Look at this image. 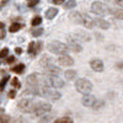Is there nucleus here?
<instances>
[{
    "label": "nucleus",
    "mask_w": 123,
    "mask_h": 123,
    "mask_svg": "<svg viewBox=\"0 0 123 123\" xmlns=\"http://www.w3.org/2000/svg\"><path fill=\"white\" fill-rule=\"evenodd\" d=\"M11 84H12V86H14L15 89H20V87H21V84H20V81H18L17 78H14V79L11 80Z\"/></svg>",
    "instance_id": "nucleus-31"
},
{
    "label": "nucleus",
    "mask_w": 123,
    "mask_h": 123,
    "mask_svg": "<svg viewBox=\"0 0 123 123\" xmlns=\"http://www.w3.org/2000/svg\"><path fill=\"white\" fill-rule=\"evenodd\" d=\"M104 105H105V102H104V101H101V100H96V101H95V104H94V106H92V108H94V110H100Z\"/></svg>",
    "instance_id": "nucleus-28"
},
{
    "label": "nucleus",
    "mask_w": 123,
    "mask_h": 123,
    "mask_svg": "<svg viewBox=\"0 0 123 123\" xmlns=\"http://www.w3.org/2000/svg\"><path fill=\"white\" fill-rule=\"evenodd\" d=\"M15 96H16V90H11V91L9 92V97L10 98H14Z\"/></svg>",
    "instance_id": "nucleus-37"
},
{
    "label": "nucleus",
    "mask_w": 123,
    "mask_h": 123,
    "mask_svg": "<svg viewBox=\"0 0 123 123\" xmlns=\"http://www.w3.org/2000/svg\"><path fill=\"white\" fill-rule=\"evenodd\" d=\"M69 20L73 21V22H75V24L83 25L84 24V15L80 14L79 11H71L69 14Z\"/></svg>",
    "instance_id": "nucleus-10"
},
{
    "label": "nucleus",
    "mask_w": 123,
    "mask_h": 123,
    "mask_svg": "<svg viewBox=\"0 0 123 123\" xmlns=\"http://www.w3.org/2000/svg\"><path fill=\"white\" fill-rule=\"evenodd\" d=\"M76 75H78V73L74 69H68V70L64 71V76H65L67 80H74L76 78Z\"/></svg>",
    "instance_id": "nucleus-19"
},
{
    "label": "nucleus",
    "mask_w": 123,
    "mask_h": 123,
    "mask_svg": "<svg viewBox=\"0 0 123 123\" xmlns=\"http://www.w3.org/2000/svg\"><path fill=\"white\" fill-rule=\"evenodd\" d=\"M44 15H46V18L52 20V18H54V17L58 15V9H55V7H49V9L46 10Z\"/></svg>",
    "instance_id": "nucleus-17"
},
{
    "label": "nucleus",
    "mask_w": 123,
    "mask_h": 123,
    "mask_svg": "<svg viewBox=\"0 0 123 123\" xmlns=\"http://www.w3.org/2000/svg\"><path fill=\"white\" fill-rule=\"evenodd\" d=\"M52 119H53V117H52V116H47V117H46V115H44V117H43L42 119H41L38 123H49Z\"/></svg>",
    "instance_id": "nucleus-33"
},
{
    "label": "nucleus",
    "mask_w": 123,
    "mask_h": 123,
    "mask_svg": "<svg viewBox=\"0 0 123 123\" xmlns=\"http://www.w3.org/2000/svg\"><path fill=\"white\" fill-rule=\"evenodd\" d=\"M32 36L33 37H41L43 35V28H41V27H37V28H35V30H32Z\"/></svg>",
    "instance_id": "nucleus-25"
},
{
    "label": "nucleus",
    "mask_w": 123,
    "mask_h": 123,
    "mask_svg": "<svg viewBox=\"0 0 123 123\" xmlns=\"http://www.w3.org/2000/svg\"><path fill=\"white\" fill-rule=\"evenodd\" d=\"M35 104L36 102L32 101V100H30V98H22V100L18 101L17 107H18L20 111H22V112H32V110L35 107Z\"/></svg>",
    "instance_id": "nucleus-8"
},
{
    "label": "nucleus",
    "mask_w": 123,
    "mask_h": 123,
    "mask_svg": "<svg viewBox=\"0 0 123 123\" xmlns=\"http://www.w3.org/2000/svg\"><path fill=\"white\" fill-rule=\"evenodd\" d=\"M21 27H22V25H21V24H18V22H14V24H11V26H10L9 31H10L11 33H15V32H17V31L21 30Z\"/></svg>",
    "instance_id": "nucleus-22"
},
{
    "label": "nucleus",
    "mask_w": 123,
    "mask_h": 123,
    "mask_svg": "<svg viewBox=\"0 0 123 123\" xmlns=\"http://www.w3.org/2000/svg\"><path fill=\"white\" fill-rule=\"evenodd\" d=\"M94 24H95L96 27H98V28H101V30H107V28L110 27V22L106 21L105 18L100 17V16L96 17V18H94Z\"/></svg>",
    "instance_id": "nucleus-15"
},
{
    "label": "nucleus",
    "mask_w": 123,
    "mask_h": 123,
    "mask_svg": "<svg viewBox=\"0 0 123 123\" xmlns=\"http://www.w3.org/2000/svg\"><path fill=\"white\" fill-rule=\"evenodd\" d=\"M37 4H38V1L36 0V1H31V3L28 4V6H30V7H32V6H35V5H37Z\"/></svg>",
    "instance_id": "nucleus-40"
},
{
    "label": "nucleus",
    "mask_w": 123,
    "mask_h": 123,
    "mask_svg": "<svg viewBox=\"0 0 123 123\" xmlns=\"http://www.w3.org/2000/svg\"><path fill=\"white\" fill-rule=\"evenodd\" d=\"M6 63L7 64H11V63H14V62H15V57L14 55H10V57H6Z\"/></svg>",
    "instance_id": "nucleus-35"
},
{
    "label": "nucleus",
    "mask_w": 123,
    "mask_h": 123,
    "mask_svg": "<svg viewBox=\"0 0 123 123\" xmlns=\"http://www.w3.org/2000/svg\"><path fill=\"white\" fill-rule=\"evenodd\" d=\"M53 123H73V119L69 117H60V118H57Z\"/></svg>",
    "instance_id": "nucleus-24"
},
{
    "label": "nucleus",
    "mask_w": 123,
    "mask_h": 123,
    "mask_svg": "<svg viewBox=\"0 0 123 123\" xmlns=\"http://www.w3.org/2000/svg\"><path fill=\"white\" fill-rule=\"evenodd\" d=\"M15 53H16V54H21V53H22V49L20 48V47L15 48Z\"/></svg>",
    "instance_id": "nucleus-39"
},
{
    "label": "nucleus",
    "mask_w": 123,
    "mask_h": 123,
    "mask_svg": "<svg viewBox=\"0 0 123 123\" xmlns=\"http://www.w3.org/2000/svg\"><path fill=\"white\" fill-rule=\"evenodd\" d=\"M41 22H42V17H41V16H35L32 18V21H31V25H32V26H39Z\"/></svg>",
    "instance_id": "nucleus-26"
},
{
    "label": "nucleus",
    "mask_w": 123,
    "mask_h": 123,
    "mask_svg": "<svg viewBox=\"0 0 123 123\" xmlns=\"http://www.w3.org/2000/svg\"><path fill=\"white\" fill-rule=\"evenodd\" d=\"M41 50H42V42H39V41H38V42L35 44V52H33L32 55H37Z\"/></svg>",
    "instance_id": "nucleus-27"
},
{
    "label": "nucleus",
    "mask_w": 123,
    "mask_h": 123,
    "mask_svg": "<svg viewBox=\"0 0 123 123\" xmlns=\"http://www.w3.org/2000/svg\"><path fill=\"white\" fill-rule=\"evenodd\" d=\"M15 123H26V122H24V121H22L21 118H18V119H17V121H16Z\"/></svg>",
    "instance_id": "nucleus-41"
},
{
    "label": "nucleus",
    "mask_w": 123,
    "mask_h": 123,
    "mask_svg": "<svg viewBox=\"0 0 123 123\" xmlns=\"http://www.w3.org/2000/svg\"><path fill=\"white\" fill-rule=\"evenodd\" d=\"M50 110H52V105L48 102H36L31 113H33L35 116H44L50 112Z\"/></svg>",
    "instance_id": "nucleus-4"
},
{
    "label": "nucleus",
    "mask_w": 123,
    "mask_h": 123,
    "mask_svg": "<svg viewBox=\"0 0 123 123\" xmlns=\"http://www.w3.org/2000/svg\"><path fill=\"white\" fill-rule=\"evenodd\" d=\"M91 11L94 12L95 15L102 17V16H105L108 12V7L104 3H101V1H95V3H92V5H91Z\"/></svg>",
    "instance_id": "nucleus-6"
},
{
    "label": "nucleus",
    "mask_w": 123,
    "mask_h": 123,
    "mask_svg": "<svg viewBox=\"0 0 123 123\" xmlns=\"http://www.w3.org/2000/svg\"><path fill=\"white\" fill-rule=\"evenodd\" d=\"M9 80H10L9 76H5V78L1 79V81H0V90H4V87H5V85L7 84V81H9Z\"/></svg>",
    "instance_id": "nucleus-29"
},
{
    "label": "nucleus",
    "mask_w": 123,
    "mask_h": 123,
    "mask_svg": "<svg viewBox=\"0 0 123 123\" xmlns=\"http://www.w3.org/2000/svg\"><path fill=\"white\" fill-rule=\"evenodd\" d=\"M67 46L70 50H73V52L75 53H80L81 50H83V47H81V44L79 43V41L74 37V35H68L67 36Z\"/></svg>",
    "instance_id": "nucleus-7"
},
{
    "label": "nucleus",
    "mask_w": 123,
    "mask_h": 123,
    "mask_svg": "<svg viewBox=\"0 0 123 123\" xmlns=\"http://www.w3.org/2000/svg\"><path fill=\"white\" fill-rule=\"evenodd\" d=\"M90 67H91L92 70L97 71V73H101V71L104 70V63H102V60L98 59V58L91 59V62H90Z\"/></svg>",
    "instance_id": "nucleus-11"
},
{
    "label": "nucleus",
    "mask_w": 123,
    "mask_h": 123,
    "mask_svg": "<svg viewBox=\"0 0 123 123\" xmlns=\"http://www.w3.org/2000/svg\"><path fill=\"white\" fill-rule=\"evenodd\" d=\"M108 12L117 20H123V9H108Z\"/></svg>",
    "instance_id": "nucleus-16"
},
{
    "label": "nucleus",
    "mask_w": 123,
    "mask_h": 123,
    "mask_svg": "<svg viewBox=\"0 0 123 123\" xmlns=\"http://www.w3.org/2000/svg\"><path fill=\"white\" fill-rule=\"evenodd\" d=\"M115 3H116L121 9H123V0H115Z\"/></svg>",
    "instance_id": "nucleus-38"
},
{
    "label": "nucleus",
    "mask_w": 123,
    "mask_h": 123,
    "mask_svg": "<svg viewBox=\"0 0 123 123\" xmlns=\"http://www.w3.org/2000/svg\"><path fill=\"white\" fill-rule=\"evenodd\" d=\"M117 67H118V68H123V63H118Z\"/></svg>",
    "instance_id": "nucleus-43"
},
{
    "label": "nucleus",
    "mask_w": 123,
    "mask_h": 123,
    "mask_svg": "<svg viewBox=\"0 0 123 123\" xmlns=\"http://www.w3.org/2000/svg\"><path fill=\"white\" fill-rule=\"evenodd\" d=\"M105 1H107V3H115V0H105Z\"/></svg>",
    "instance_id": "nucleus-44"
},
{
    "label": "nucleus",
    "mask_w": 123,
    "mask_h": 123,
    "mask_svg": "<svg viewBox=\"0 0 123 123\" xmlns=\"http://www.w3.org/2000/svg\"><path fill=\"white\" fill-rule=\"evenodd\" d=\"M0 123H10V117L7 115H1L0 116Z\"/></svg>",
    "instance_id": "nucleus-32"
},
{
    "label": "nucleus",
    "mask_w": 123,
    "mask_h": 123,
    "mask_svg": "<svg viewBox=\"0 0 123 123\" xmlns=\"http://www.w3.org/2000/svg\"><path fill=\"white\" fill-rule=\"evenodd\" d=\"M75 6H76V1H75V0H68V1H65V3H64V7H65V9H68V10L74 9Z\"/></svg>",
    "instance_id": "nucleus-23"
},
{
    "label": "nucleus",
    "mask_w": 123,
    "mask_h": 123,
    "mask_svg": "<svg viewBox=\"0 0 123 123\" xmlns=\"http://www.w3.org/2000/svg\"><path fill=\"white\" fill-rule=\"evenodd\" d=\"M47 49L49 50L50 53H53V54H67L68 53V46L63 42H60V41H52V42H49L47 44Z\"/></svg>",
    "instance_id": "nucleus-1"
},
{
    "label": "nucleus",
    "mask_w": 123,
    "mask_h": 123,
    "mask_svg": "<svg viewBox=\"0 0 123 123\" xmlns=\"http://www.w3.org/2000/svg\"><path fill=\"white\" fill-rule=\"evenodd\" d=\"M75 87L78 90V92L83 95H86V94H90L91 90H92V84L91 81L87 80V79H84V78H80L75 81Z\"/></svg>",
    "instance_id": "nucleus-3"
},
{
    "label": "nucleus",
    "mask_w": 123,
    "mask_h": 123,
    "mask_svg": "<svg viewBox=\"0 0 123 123\" xmlns=\"http://www.w3.org/2000/svg\"><path fill=\"white\" fill-rule=\"evenodd\" d=\"M58 64L62 67H71L74 64V59L71 58L69 54H60L57 59Z\"/></svg>",
    "instance_id": "nucleus-9"
},
{
    "label": "nucleus",
    "mask_w": 123,
    "mask_h": 123,
    "mask_svg": "<svg viewBox=\"0 0 123 123\" xmlns=\"http://www.w3.org/2000/svg\"><path fill=\"white\" fill-rule=\"evenodd\" d=\"M52 58H50L49 55H42L41 57V59H39V65L41 67H43V68H46L47 65H49V64H52Z\"/></svg>",
    "instance_id": "nucleus-18"
},
{
    "label": "nucleus",
    "mask_w": 123,
    "mask_h": 123,
    "mask_svg": "<svg viewBox=\"0 0 123 123\" xmlns=\"http://www.w3.org/2000/svg\"><path fill=\"white\" fill-rule=\"evenodd\" d=\"M11 70L14 71V73H16V74H22V73H24V70H25V64H22V63L16 64Z\"/></svg>",
    "instance_id": "nucleus-21"
},
{
    "label": "nucleus",
    "mask_w": 123,
    "mask_h": 123,
    "mask_svg": "<svg viewBox=\"0 0 123 123\" xmlns=\"http://www.w3.org/2000/svg\"><path fill=\"white\" fill-rule=\"evenodd\" d=\"M85 27L87 28H94L95 27V24H94V18H91L89 15H84V24H83Z\"/></svg>",
    "instance_id": "nucleus-20"
},
{
    "label": "nucleus",
    "mask_w": 123,
    "mask_h": 123,
    "mask_svg": "<svg viewBox=\"0 0 123 123\" xmlns=\"http://www.w3.org/2000/svg\"><path fill=\"white\" fill-rule=\"evenodd\" d=\"M43 85L44 86H49V87H53V89H60V87L64 86V80L59 79L58 76L49 75V76L43 79Z\"/></svg>",
    "instance_id": "nucleus-5"
},
{
    "label": "nucleus",
    "mask_w": 123,
    "mask_h": 123,
    "mask_svg": "<svg viewBox=\"0 0 123 123\" xmlns=\"http://www.w3.org/2000/svg\"><path fill=\"white\" fill-rule=\"evenodd\" d=\"M95 101H96V98L94 96L90 95V94H86V95L83 96V98H81V104H83L85 107H92L94 104H95Z\"/></svg>",
    "instance_id": "nucleus-14"
},
{
    "label": "nucleus",
    "mask_w": 123,
    "mask_h": 123,
    "mask_svg": "<svg viewBox=\"0 0 123 123\" xmlns=\"http://www.w3.org/2000/svg\"><path fill=\"white\" fill-rule=\"evenodd\" d=\"M67 1V0H52V3L55 4V5H62V4H64Z\"/></svg>",
    "instance_id": "nucleus-36"
},
{
    "label": "nucleus",
    "mask_w": 123,
    "mask_h": 123,
    "mask_svg": "<svg viewBox=\"0 0 123 123\" xmlns=\"http://www.w3.org/2000/svg\"><path fill=\"white\" fill-rule=\"evenodd\" d=\"M38 95L42 96V97H46L48 100H52V101H57L60 98V92H58L57 90H54L53 87H49V86H39V90H38Z\"/></svg>",
    "instance_id": "nucleus-2"
},
{
    "label": "nucleus",
    "mask_w": 123,
    "mask_h": 123,
    "mask_svg": "<svg viewBox=\"0 0 123 123\" xmlns=\"http://www.w3.org/2000/svg\"><path fill=\"white\" fill-rule=\"evenodd\" d=\"M44 70H46V73H47L48 75H52V76H58V75L62 73L60 68H59V67H55L54 64L47 65V67L44 68Z\"/></svg>",
    "instance_id": "nucleus-13"
},
{
    "label": "nucleus",
    "mask_w": 123,
    "mask_h": 123,
    "mask_svg": "<svg viewBox=\"0 0 123 123\" xmlns=\"http://www.w3.org/2000/svg\"><path fill=\"white\" fill-rule=\"evenodd\" d=\"M9 55V49L7 48H3L1 50H0V59H4Z\"/></svg>",
    "instance_id": "nucleus-30"
},
{
    "label": "nucleus",
    "mask_w": 123,
    "mask_h": 123,
    "mask_svg": "<svg viewBox=\"0 0 123 123\" xmlns=\"http://www.w3.org/2000/svg\"><path fill=\"white\" fill-rule=\"evenodd\" d=\"M4 27H5V25L3 22H0V30H4Z\"/></svg>",
    "instance_id": "nucleus-42"
},
{
    "label": "nucleus",
    "mask_w": 123,
    "mask_h": 123,
    "mask_svg": "<svg viewBox=\"0 0 123 123\" xmlns=\"http://www.w3.org/2000/svg\"><path fill=\"white\" fill-rule=\"evenodd\" d=\"M74 37L78 39V41H84V42H90L91 41V36L85 32V31H81V30H78L76 32L74 33Z\"/></svg>",
    "instance_id": "nucleus-12"
},
{
    "label": "nucleus",
    "mask_w": 123,
    "mask_h": 123,
    "mask_svg": "<svg viewBox=\"0 0 123 123\" xmlns=\"http://www.w3.org/2000/svg\"><path fill=\"white\" fill-rule=\"evenodd\" d=\"M35 42H31L30 44H28V49H27V52L30 53V54H33V52H35Z\"/></svg>",
    "instance_id": "nucleus-34"
}]
</instances>
